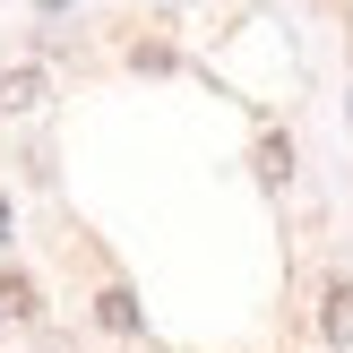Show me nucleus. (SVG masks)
<instances>
[{"label": "nucleus", "instance_id": "f257e3e1", "mask_svg": "<svg viewBox=\"0 0 353 353\" xmlns=\"http://www.w3.org/2000/svg\"><path fill=\"white\" fill-rule=\"evenodd\" d=\"M52 95V78H43V69H0V121H17V112H34V103H43Z\"/></svg>", "mask_w": 353, "mask_h": 353}, {"label": "nucleus", "instance_id": "f03ea898", "mask_svg": "<svg viewBox=\"0 0 353 353\" xmlns=\"http://www.w3.org/2000/svg\"><path fill=\"white\" fill-rule=\"evenodd\" d=\"M95 327H103V336H138V293L130 285H103L95 293Z\"/></svg>", "mask_w": 353, "mask_h": 353}, {"label": "nucleus", "instance_id": "7ed1b4c3", "mask_svg": "<svg viewBox=\"0 0 353 353\" xmlns=\"http://www.w3.org/2000/svg\"><path fill=\"white\" fill-rule=\"evenodd\" d=\"M319 327H327V345H345V336H353V285H345V276L319 293Z\"/></svg>", "mask_w": 353, "mask_h": 353}, {"label": "nucleus", "instance_id": "20e7f679", "mask_svg": "<svg viewBox=\"0 0 353 353\" xmlns=\"http://www.w3.org/2000/svg\"><path fill=\"white\" fill-rule=\"evenodd\" d=\"M259 181H268V190H285V181H293V138H285V130L259 138Z\"/></svg>", "mask_w": 353, "mask_h": 353}, {"label": "nucleus", "instance_id": "39448f33", "mask_svg": "<svg viewBox=\"0 0 353 353\" xmlns=\"http://www.w3.org/2000/svg\"><path fill=\"white\" fill-rule=\"evenodd\" d=\"M0 319H34V285L26 276H0Z\"/></svg>", "mask_w": 353, "mask_h": 353}, {"label": "nucleus", "instance_id": "423d86ee", "mask_svg": "<svg viewBox=\"0 0 353 353\" xmlns=\"http://www.w3.org/2000/svg\"><path fill=\"white\" fill-rule=\"evenodd\" d=\"M0 241H9V199H0Z\"/></svg>", "mask_w": 353, "mask_h": 353}]
</instances>
